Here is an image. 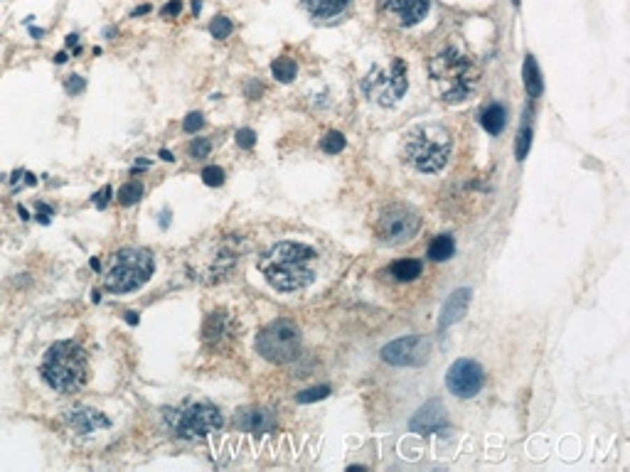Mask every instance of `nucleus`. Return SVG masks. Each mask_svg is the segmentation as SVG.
<instances>
[{"label": "nucleus", "instance_id": "nucleus-30", "mask_svg": "<svg viewBox=\"0 0 630 472\" xmlns=\"http://www.w3.org/2000/svg\"><path fill=\"white\" fill-rule=\"evenodd\" d=\"M209 151H212V146H209V140L207 138H197L190 143V155L197 158V160H202V158L209 155Z\"/></svg>", "mask_w": 630, "mask_h": 472}, {"label": "nucleus", "instance_id": "nucleus-4", "mask_svg": "<svg viewBox=\"0 0 630 472\" xmlns=\"http://www.w3.org/2000/svg\"><path fill=\"white\" fill-rule=\"evenodd\" d=\"M453 140L443 125L421 123L414 125L404 138V158L419 172H438L451 158Z\"/></svg>", "mask_w": 630, "mask_h": 472}, {"label": "nucleus", "instance_id": "nucleus-1", "mask_svg": "<svg viewBox=\"0 0 630 472\" xmlns=\"http://www.w3.org/2000/svg\"><path fill=\"white\" fill-rule=\"evenodd\" d=\"M313 259H315V251L310 246L296 244V241H278L259 259V268L276 291L293 293L313 283L315 278V271L310 268Z\"/></svg>", "mask_w": 630, "mask_h": 472}, {"label": "nucleus", "instance_id": "nucleus-41", "mask_svg": "<svg viewBox=\"0 0 630 472\" xmlns=\"http://www.w3.org/2000/svg\"><path fill=\"white\" fill-rule=\"evenodd\" d=\"M200 8H202V3H200V0H193V10L200 13Z\"/></svg>", "mask_w": 630, "mask_h": 472}, {"label": "nucleus", "instance_id": "nucleus-17", "mask_svg": "<svg viewBox=\"0 0 630 472\" xmlns=\"http://www.w3.org/2000/svg\"><path fill=\"white\" fill-rule=\"evenodd\" d=\"M306 10L310 13L313 17L318 20H328V17H335L347 8V0H303Z\"/></svg>", "mask_w": 630, "mask_h": 472}, {"label": "nucleus", "instance_id": "nucleus-26", "mask_svg": "<svg viewBox=\"0 0 630 472\" xmlns=\"http://www.w3.org/2000/svg\"><path fill=\"white\" fill-rule=\"evenodd\" d=\"M345 148V135L343 133H328L323 138V151L328 153V155H335V153H340Z\"/></svg>", "mask_w": 630, "mask_h": 472}, {"label": "nucleus", "instance_id": "nucleus-32", "mask_svg": "<svg viewBox=\"0 0 630 472\" xmlns=\"http://www.w3.org/2000/svg\"><path fill=\"white\" fill-rule=\"evenodd\" d=\"M84 86H87V82H84V77H77V74H72V77H67V82H64V89H67V93H79L84 91Z\"/></svg>", "mask_w": 630, "mask_h": 472}, {"label": "nucleus", "instance_id": "nucleus-43", "mask_svg": "<svg viewBox=\"0 0 630 472\" xmlns=\"http://www.w3.org/2000/svg\"><path fill=\"white\" fill-rule=\"evenodd\" d=\"M143 13H148V6H143V8H138L136 13H133V15H143Z\"/></svg>", "mask_w": 630, "mask_h": 472}, {"label": "nucleus", "instance_id": "nucleus-40", "mask_svg": "<svg viewBox=\"0 0 630 472\" xmlns=\"http://www.w3.org/2000/svg\"><path fill=\"white\" fill-rule=\"evenodd\" d=\"M17 214H20V219H30V217H27V209H25V207L17 209Z\"/></svg>", "mask_w": 630, "mask_h": 472}, {"label": "nucleus", "instance_id": "nucleus-34", "mask_svg": "<svg viewBox=\"0 0 630 472\" xmlns=\"http://www.w3.org/2000/svg\"><path fill=\"white\" fill-rule=\"evenodd\" d=\"M109 197H111V187L106 185L104 190H101V195H96V197H94V204H96V207H99V209H104L106 204H109Z\"/></svg>", "mask_w": 630, "mask_h": 472}, {"label": "nucleus", "instance_id": "nucleus-11", "mask_svg": "<svg viewBox=\"0 0 630 472\" xmlns=\"http://www.w3.org/2000/svg\"><path fill=\"white\" fill-rule=\"evenodd\" d=\"M485 374L483 367L473 359H458L456 364H451L446 374V386L451 394H456L458 399H473L480 389H483Z\"/></svg>", "mask_w": 630, "mask_h": 472}, {"label": "nucleus", "instance_id": "nucleus-33", "mask_svg": "<svg viewBox=\"0 0 630 472\" xmlns=\"http://www.w3.org/2000/svg\"><path fill=\"white\" fill-rule=\"evenodd\" d=\"M180 10H183V3H180V0H170L160 13H163V17H172V15H180Z\"/></svg>", "mask_w": 630, "mask_h": 472}, {"label": "nucleus", "instance_id": "nucleus-42", "mask_svg": "<svg viewBox=\"0 0 630 472\" xmlns=\"http://www.w3.org/2000/svg\"><path fill=\"white\" fill-rule=\"evenodd\" d=\"M67 45H72V47L77 45V35H69V37H67Z\"/></svg>", "mask_w": 630, "mask_h": 472}, {"label": "nucleus", "instance_id": "nucleus-2", "mask_svg": "<svg viewBox=\"0 0 630 472\" xmlns=\"http://www.w3.org/2000/svg\"><path fill=\"white\" fill-rule=\"evenodd\" d=\"M428 74H431L433 91L448 104L465 101L478 84V67L456 47H446L443 52H438L428 64Z\"/></svg>", "mask_w": 630, "mask_h": 472}, {"label": "nucleus", "instance_id": "nucleus-7", "mask_svg": "<svg viewBox=\"0 0 630 472\" xmlns=\"http://www.w3.org/2000/svg\"><path fill=\"white\" fill-rule=\"evenodd\" d=\"M256 352L271 364H286L301 354V330L291 320L266 325L256 337Z\"/></svg>", "mask_w": 630, "mask_h": 472}, {"label": "nucleus", "instance_id": "nucleus-22", "mask_svg": "<svg viewBox=\"0 0 630 472\" xmlns=\"http://www.w3.org/2000/svg\"><path fill=\"white\" fill-rule=\"evenodd\" d=\"M271 72H273V77H276L278 82L288 84V82L296 79V62L288 59V57H281V59H276V62L271 64Z\"/></svg>", "mask_w": 630, "mask_h": 472}, {"label": "nucleus", "instance_id": "nucleus-5", "mask_svg": "<svg viewBox=\"0 0 630 472\" xmlns=\"http://www.w3.org/2000/svg\"><path fill=\"white\" fill-rule=\"evenodd\" d=\"M153 275V256L143 249H123L116 254L114 266L106 275L111 293H130L146 286Z\"/></svg>", "mask_w": 630, "mask_h": 472}, {"label": "nucleus", "instance_id": "nucleus-20", "mask_svg": "<svg viewBox=\"0 0 630 472\" xmlns=\"http://www.w3.org/2000/svg\"><path fill=\"white\" fill-rule=\"evenodd\" d=\"M522 77H525V89L532 93V96H539V93H542V77H539V69H537V62L532 54L525 59Z\"/></svg>", "mask_w": 630, "mask_h": 472}, {"label": "nucleus", "instance_id": "nucleus-27", "mask_svg": "<svg viewBox=\"0 0 630 472\" xmlns=\"http://www.w3.org/2000/svg\"><path fill=\"white\" fill-rule=\"evenodd\" d=\"M202 182L207 187H219V185H224V170L222 167H217V165H209V167H204L202 170Z\"/></svg>", "mask_w": 630, "mask_h": 472}, {"label": "nucleus", "instance_id": "nucleus-28", "mask_svg": "<svg viewBox=\"0 0 630 472\" xmlns=\"http://www.w3.org/2000/svg\"><path fill=\"white\" fill-rule=\"evenodd\" d=\"M328 394H330V386H315V389H308V391H303V394H298L296 399L301 401V404H310V401L325 399Z\"/></svg>", "mask_w": 630, "mask_h": 472}, {"label": "nucleus", "instance_id": "nucleus-35", "mask_svg": "<svg viewBox=\"0 0 630 472\" xmlns=\"http://www.w3.org/2000/svg\"><path fill=\"white\" fill-rule=\"evenodd\" d=\"M126 322H128V325H138V315L136 312H126Z\"/></svg>", "mask_w": 630, "mask_h": 472}, {"label": "nucleus", "instance_id": "nucleus-39", "mask_svg": "<svg viewBox=\"0 0 630 472\" xmlns=\"http://www.w3.org/2000/svg\"><path fill=\"white\" fill-rule=\"evenodd\" d=\"M30 35H32V37H42V35H45V32L37 30V27H30Z\"/></svg>", "mask_w": 630, "mask_h": 472}, {"label": "nucleus", "instance_id": "nucleus-13", "mask_svg": "<svg viewBox=\"0 0 630 472\" xmlns=\"http://www.w3.org/2000/svg\"><path fill=\"white\" fill-rule=\"evenodd\" d=\"M412 431L419 436H433V433H443L448 428L446 409L441 406V401H428L426 406L419 409V413L412 418Z\"/></svg>", "mask_w": 630, "mask_h": 472}, {"label": "nucleus", "instance_id": "nucleus-14", "mask_svg": "<svg viewBox=\"0 0 630 472\" xmlns=\"http://www.w3.org/2000/svg\"><path fill=\"white\" fill-rule=\"evenodd\" d=\"M234 423L237 428H241L246 433H256V436L276 431V416L269 409H244L237 413Z\"/></svg>", "mask_w": 630, "mask_h": 472}, {"label": "nucleus", "instance_id": "nucleus-3", "mask_svg": "<svg viewBox=\"0 0 630 472\" xmlns=\"http://www.w3.org/2000/svg\"><path fill=\"white\" fill-rule=\"evenodd\" d=\"M40 374H42V379L47 381L54 391H59V394H74V391L82 389L89 379L87 352H84L74 340L54 342L52 347L45 352Z\"/></svg>", "mask_w": 630, "mask_h": 472}, {"label": "nucleus", "instance_id": "nucleus-21", "mask_svg": "<svg viewBox=\"0 0 630 472\" xmlns=\"http://www.w3.org/2000/svg\"><path fill=\"white\" fill-rule=\"evenodd\" d=\"M391 273H394L396 280H414V278H419V273H421V264L414 259L396 261V264L391 266Z\"/></svg>", "mask_w": 630, "mask_h": 472}, {"label": "nucleus", "instance_id": "nucleus-16", "mask_svg": "<svg viewBox=\"0 0 630 472\" xmlns=\"http://www.w3.org/2000/svg\"><path fill=\"white\" fill-rule=\"evenodd\" d=\"M470 298H473V291H470V288H458L456 293H451V298L443 303L441 320H438V325L446 330V327H451L453 322H458L460 317L468 312Z\"/></svg>", "mask_w": 630, "mask_h": 472}, {"label": "nucleus", "instance_id": "nucleus-31", "mask_svg": "<svg viewBox=\"0 0 630 472\" xmlns=\"http://www.w3.org/2000/svg\"><path fill=\"white\" fill-rule=\"evenodd\" d=\"M202 125H204L202 114H190L188 119L183 121V130H185V133H197Z\"/></svg>", "mask_w": 630, "mask_h": 472}, {"label": "nucleus", "instance_id": "nucleus-6", "mask_svg": "<svg viewBox=\"0 0 630 472\" xmlns=\"http://www.w3.org/2000/svg\"><path fill=\"white\" fill-rule=\"evenodd\" d=\"M165 423L180 438H202L224 426V416L212 404H190L165 411Z\"/></svg>", "mask_w": 630, "mask_h": 472}, {"label": "nucleus", "instance_id": "nucleus-38", "mask_svg": "<svg viewBox=\"0 0 630 472\" xmlns=\"http://www.w3.org/2000/svg\"><path fill=\"white\" fill-rule=\"evenodd\" d=\"M89 266H91V268H94V271H99V268H101L99 259H91V261H89Z\"/></svg>", "mask_w": 630, "mask_h": 472}, {"label": "nucleus", "instance_id": "nucleus-25", "mask_svg": "<svg viewBox=\"0 0 630 472\" xmlns=\"http://www.w3.org/2000/svg\"><path fill=\"white\" fill-rule=\"evenodd\" d=\"M530 143H532V128L525 123L520 128V135H517V160H525V158H527Z\"/></svg>", "mask_w": 630, "mask_h": 472}, {"label": "nucleus", "instance_id": "nucleus-8", "mask_svg": "<svg viewBox=\"0 0 630 472\" xmlns=\"http://www.w3.org/2000/svg\"><path fill=\"white\" fill-rule=\"evenodd\" d=\"M407 91V67L394 59L389 67H375L365 79V93L382 106H394Z\"/></svg>", "mask_w": 630, "mask_h": 472}, {"label": "nucleus", "instance_id": "nucleus-10", "mask_svg": "<svg viewBox=\"0 0 630 472\" xmlns=\"http://www.w3.org/2000/svg\"><path fill=\"white\" fill-rule=\"evenodd\" d=\"M431 354V344L421 335H409L389 342L382 349V359L387 364H396V367H419L423 364Z\"/></svg>", "mask_w": 630, "mask_h": 472}, {"label": "nucleus", "instance_id": "nucleus-19", "mask_svg": "<svg viewBox=\"0 0 630 472\" xmlns=\"http://www.w3.org/2000/svg\"><path fill=\"white\" fill-rule=\"evenodd\" d=\"M453 251H456L453 236L441 234V236H436V239L431 241V246H428V259L431 261H448L451 256H453Z\"/></svg>", "mask_w": 630, "mask_h": 472}, {"label": "nucleus", "instance_id": "nucleus-18", "mask_svg": "<svg viewBox=\"0 0 630 472\" xmlns=\"http://www.w3.org/2000/svg\"><path fill=\"white\" fill-rule=\"evenodd\" d=\"M483 128L488 130L490 135H500L502 133V128H505V123H507V114H505V109H502L500 104H493V106H488V109H485V114H483Z\"/></svg>", "mask_w": 630, "mask_h": 472}, {"label": "nucleus", "instance_id": "nucleus-37", "mask_svg": "<svg viewBox=\"0 0 630 472\" xmlns=\"http://www.w3.org/2000/svg\"><path fill=\"white\" fill-rule=\"evenodd\" d=\"M54 62H57V64L67 62V54H64V52H59V54H57V57H54Z\"/></svg>", "mask_w": 630, "mask_h": 472}, {"label": "nucleus", "instance_id": "nucleus-15", "mask_svg": "<svg viewBox=\"0 0 630 472\" xmlns=\"http://www.w3.org/2000/svg\"><path fill=\"white\" fill-rule=\"evenodd\" d=\"M67 420H69V426H72L77 433H82V436H91V433L104 431V428L111 426V420L106 418L104 413H99V411H94V409H87V406L72 409L67 413Z\"/></svg>", "mask_w": 630, "mask_h": 472}, {"label": "nucleus", "instance_id": "nucleus-23", "mask_svg": "<svg viewBox=\"0 0 630 472\" xmlns=\"http://www.w3.org/2000/svg\"><path fill=\"white\" fill-rule=\"evenodd\" d=\"M141 197H143L141 182H126V185L119 190V202L126 204V207H128V204H136Z\"/></svg>", "mask_w": 630, "mask_h": 472}, {"label": "nucleus", "instance_id": "nucleus-12", "mask_svg": "<svg viewBox=\"0 0 630 472\" xmlns=\"http://www.w3.org/2000/svg\"><path fill=\"white\" fill-rule=\"evenodd\" d=\"M382 8L396 25L412 27L426 17L428 0H382Z\"/></svg>", "mask_w": 630, "mask_h": 472}, {"label": "nucleus", "instance_id": "nucleus-29", "mask_svg": "<svg viewBox=\"0 0 630 472\" xmlns=\"http://www.w3.org/2000/svg\"><path fill=\"white\" fill-rule=\"evenodd\" d=\"M234 140H237V146H239V148L249 151V148L256 146V133L251 128H239V130H237V135H234Z\"/></svg>", "mask_w": 630, "mask_h": 472}, {"label": "nucleus", "instance_id": "nucleus-24", "mask_svg": "<svg viewBox=\"0 0 630 472\" xmlns=\"http://www.w3.org/2000/svg\"><path fill=\"white\" fill-rule=\"evenodd\" d=\"M232 30H234V25H232L230 17H214V22L209 25V32H212L217 40H224V37H230Z\"/></svg>", "mask_w": 630, "mask_h": 472}, {"label": "nucleus", "instance_id": "nucleus-36", "mask_svg": "<svg viewBox=\"0 0 630 472\" xmlns=\"http://www.w3.org/2000/svg\"><path fill=\"white\" fill-rule=\"evenodd\" d=\"M160 158H163V160H167V162H172V160H175V158H172V153H170V151H160Z\"/></svg>", "mask_w": 630, "mask_h": 472}, {"label": "nucleus", "instance_id": "nucleus-9", "mask_svg": "<svg viewBox=\"0 0 630 472\" xmlns=\"http://www.w3.org/2000/svg\"><path fill=\"white\" fill-rule=\"evenodd\" d=\"M375 231L380 236V241H384L389 246L407 244L419 231V214L414 209H409L407 204H389L377 219Z\"/></svg>", "mask_w": 630, "mask_h": 472}]
</instances>
